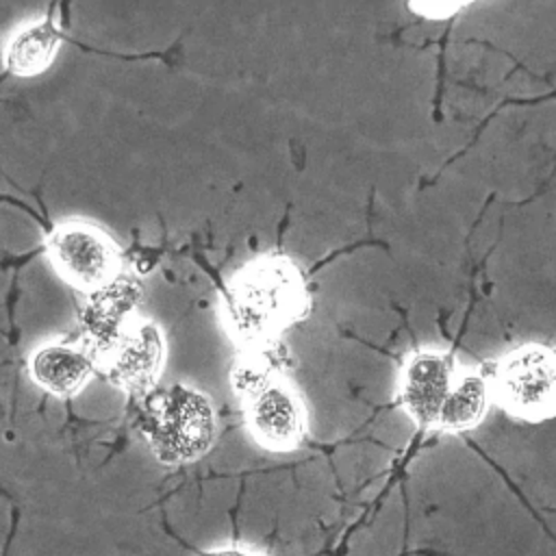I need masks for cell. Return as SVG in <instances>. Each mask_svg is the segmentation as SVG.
Returning <instances> with one entry per match:
<instances>
[{
	"label": "cell",
	"mask_w": 556,
	"mask_h": 556,
	"mask_svg": "<svg viewBox=\"0 0 556 556\" xmlns=\"http://www.w3.org/2000/svg\"><path fill=\"white\" fill-rule=\"evenodd\" d=\"M311 308L300 267L287 256H263L241 267L222 295V317L243 345L274 343Z\"/></svg>",
	"instance_id": "1"
},
{
	"label": "cell",
	"mask_w": 556,
	"mask_h": 556,
	"mask_svg": "<svg viewBox=\"0 0 556 556\" xmlns=\"http://www.w3.org/2000/svg\"><path fill=\"white\" fill-rule=\"evenodd\" d=\"M137 426L156 460L169 467L202 458L217 437L211 400L182 382L143 395Z\"/></svg>",
	"instance_id": "2"
},
{
	"label": "cell",
	"mask_w": 556,
	"mask_h": 556,
	"mask_svg": "<svg viewBox=\"0 0 556 556\" xmlns=\"http://www.w3.org/2000/svg\"><path fill=\"white\" fill-rule=\"evenodd\" d=\"M491 391L497 404L521 421L556 417V348L526 343L493 363Z\"/></svg>",
	"instance_id": "3"
},
{
	"label": "cell",
	"mask_w": 556,
	"mask_h": 556,
	"mask_svg": "<svg viewBox=\"0 0 556 556\" xmlns=\"http://www.w3.org/2000/svg\"><path fill=\"white\" fill-rule=\"evenodd\" d=\"M48 256L63 280L89 293L122 274L113 239L87 222L56 226L48 237Z\"/></svg>",
	"instance_id": "4"
},
{
	"label": "cell",
	"mask_w": 556,
	"mask_h": 556,
	"mask_svg": "<svg viewBox=\"0 0 556 556\" xmlns=\"http://www.w3.org/2000/svg\"><path fill=\"white\" fill-rule=\"evenodd\" d=\"M96 361L111 384L143 397L156 389L161 378L165 361L163 332L148 319H130Z\"/></svg>",
	"instance_id": "5"
},
{
	"label": "cell",
	"mask_w": 556,
	"mask_h": 556,
	"mask_svg": "<svg viewBox=\"0 0 556 556\" xmlns=\"http://www.w3.org/2000/svg\"><path fill=\"white\" fill-rule=\"evenodd\" d=\"M456 378V358L447 350H417L404 358L397 402L417 428L434 430Z\"/></svg>",
	"instance_id": "6"
},
{
	"label": "cell",
	"mask_w": 556,
	"mask_h": 556,
	"mask_svg": "<svg viewBox=\"0 0 556 556\" xmlns=\"http://www.w3.org/2000/svg\"><path fill=\"white\" fill-rule=\"evenodd\" d=\"M243 404L248 430L261 447L293 452L304 443L308 434L306 406L287 382L280 380Z\"/></svg>",
	"instance_id": "7"
},
{
	"label": "cell",
	"mask_w": 556,
	"mask_h": 556,
	"mask_svg": "<svg viewBox=\"0 0 556 556\" xmlns=\"http://www.w3.org/2000/svg\"><path fill=\"white\" fill-rule=\"evenodd\" d=\"M141 300V282L135 276L119 274L104 287L89 293L83 311V324L89 334L93 356L102 354L122 328L132 319V311Z\"/></svg>",
	"instance_id": "8"
},
{
	"label": "cell",
	"mask_w": 556,
	"mask_h": 556,
	"mask_svg": "<svg viewBox=\"0 0 556 556\" xmlns=\"http://www.w3.org/2000/svg\"><path fill=\"white\" fill-rule=\"evenodd\" d=\"M98 361L89 348L70 343H46L30 354L33 380L56 397L76 395L93 376Z\"/></svg>",
	"instance_id": "9"
},
{
	"label": "cell",
	"mask_w": 556,
	"mask_h": 556,
	"mask_svg": "<svg viewBox=\"0 0 556 556\" xmlns=\"http://www.w3.org/2000/svg\"><path fill=\"white\" fill-rule=\"evenodd\" d=\"M61 39L52 15L37 20L11 37L4 48V67L15 76H37L52 65Z\"/></svg>",
	"instance_id": "10"
},
{
	"label": "cell",
	"mask_w": 556,
	"mask_h": 556,
	"mask_svg": "<svg viewBox=\"0 0 556 556\" xmlns=\"http://www.w3.org/2000/svg\"><path fill=\"white\" fill-rule=\"evenodd\" d=\"M491 378L482 371L460 374L439 413L434 430L458 434L476 428L491 404Z\"/></svg>",
	"instance_id": "11"
},
{
	"label": "cell",
	"mask_w": 556,
	"mask_h": 556,
	"mask_svg": "<svg viewBox=\"0 0 556 556\" xmlns=\"http://www.w3.org/2000/svg\"><path fill=\"white\" fill-rule=\"evenodd\" d=\"M285 369H287V350L280 345V341L243 345L230 369L232 391L243 402H248L256 393L280 382Z\"/></svg>",
	"instance_id": "12"
},
{
	"label": "cell",
	"mask_w": 556,
	"mask_h": 556,
	"mask_svg": "<svg viewBox=\"0 0 556 556\" xmlns=\"http://www.w3.org/2000/svg\"><path fill=\"white\" fill-rule=\"evenodd\" d=\"M467 4H456V2H426V4H410L408 9L417 15H424L426 20H445L456 15L460 9H465Z\"/></svg>",
	"instance_id": "13"
},
{
	"label": "cell",
	"mask_w": 556,
	"mask_h": 556,
	"mask_svg": "<svg viewBox=\"0 0 556 556\" xmlns=\"http://www.w3.org/2000/svg\"><path fill=\"white\" fill-rule=\"evenodd\" d=\"M195 556H271V554L250 549V547H243V545H217V547L198 549Z\"/></svg>",
	"instance_id": "14"
}]
</instances>
